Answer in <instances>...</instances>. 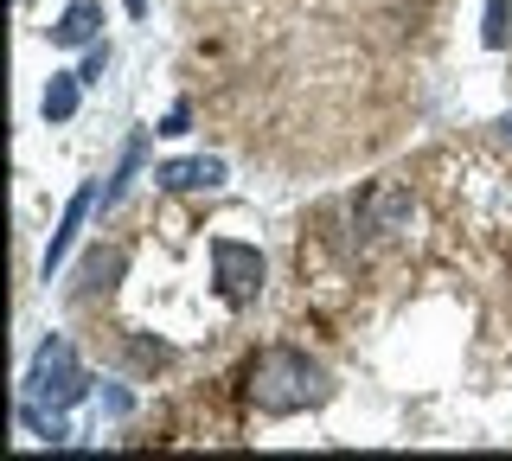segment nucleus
<instances>
[{"label":"nucleus","mask_w":512,"mask_h":461,"mask_svg":"<svg viewBox=\"0 0 512 461\" xmlns=\"http://www.w3.org/2000/svg\"><path fill=\"white\" fill-rule=\"evenodd\" d=\"M244 397L263 417H295V410H308V404L327 397V372H320L308 353H295V346H269V353H256V365H250Z\"/></svg>","instance_id":"nucleus-1"},{"label":"nucleus","mask_w":512,"mask_h":461,"mask_svg":"<svg viewBox=\"0 0 512 461\" xmlns=\"http://www.w3.org/2000/svg\"><path fill=\"white\" fill-rule=\"evenodd\" d=\"M84 391H90V378L77 372L71 346H64V340H45V346H39V359H32V372H26V397H32V404L64 410V404H77Z\"/></svg>","instance_id":"nucleus-2"},{"label":"nucleus","mask_w":512,"mask_h":461,"mask_svg":"<svg viewBox=\"0 0 512 461\" xmlns=\"http://www.w3.org/2000/svg\"><path fill=\"white\" fill-rule=\"evenodd\" d=\"M212 269H218V289H224L231 308H244V301L263 295V257H256V244L218 237V244H212Z\"/></svg>","instance_id":"nucleus-3"},{"label":"nucleus","mask_w":512,"mask_h":461,"mask_svg":"<svg viewBox=\"0 0 512 461\" xmlns=\"http://www.w3.org/2000/svg\"><path fill=\"white\" fill-rule=\"evenodd\" d=\"M352 218H359V231H372V237H404L410 218H416V205H410V193H397V186H378V193L359 199Z\"/></svg>","instance_id":"nucleus-4"},{"label":"nucleus","mask_w":512,"mask_h":461,"mask_svg":"<svg viewBox=\"0 0 512 461\" xmlns=\"http://www.w3.org/2000/svg\"><path fill=\"white\" fill-rule=\"evenodd\" d=\"M154 180L167 186V193H212L224 180V161H212V154H199V161H167Z\"/></svg>","instance_id":"nucleus-5"},{"label":"nucleus","mask_w":512,"mask_h":461,"mask_svg":"<svg viewBox=\"0 0 512 461\" xmlns=\"http://www.w3.org/2000/svg\"><path fill=\"white\" fill-rule=\"evenodd\" d=\"M103 33V0H71L52 20V45H96Z\"/></svg>","instance_id":"nucleus-6"},{"label":"nucleus","mask_w":512,"mask_h":461,"mask_svg":"<svg viewBox=\"0 0 512 461\" xmlns=\"http://www.w3.org/2000/svg\"><path fill=\"white\" fill-rule=\"evenodd\" d=\"M90 205H96V193L84 186L71 205H64V218H58V231H52V250H45V282H52V269L64 263V250L77 244V231H84V218H90Z\"/></svg>","instance_id":"nucleus-7"},{"label":"nucleus","mask_w":512,"mask_h":461,"mask_svg":"<svg viewBox=\"0 0 512 461\" xmlns=\"http://www.w3.org/2000/svg\"><path fill=\"white\" fill-rule=\"evenodd\" d=\"M141 154H148V135H135V141H128V148H122V167H116V180L103 186V205H116V199L128 193V180H135V173H141Z\"/></svg>","instance_id":"nucleus-8"},{"label":"nucleus","mask_w":512,"mask_h":461,"mask_svg":"<svg viewBox=\"0 0 512 461\" xmlns=\"http://www.w3.org/2000/svg\"><path fill=\"white\" fill-rule=\"evenodd\" d=\"M77 84L84 77H52V90H45V122H71V109H77Z\"/></svg>","instance_id":"nucleus-9"},{"label":"nucleus","mask_w":512,"mask_h":461,"mask_svg":"<svg viewBox=\"0 0 512 461\" xmlns=\"http://www.w3.org/2000/svg\"><path fill=\"white\" fill-rule=\"evenodd\" d=\"M20 429H32L39 442H64V436H71V429H64L58 417H39V404H32V397L20 404Z\"/></svg>","instance_id":"nucleus-10"},{"label":"nucleus","mask_w":512,"mask_h":461,"mask_svg":"<svg viewBox=\"0 0 512 461\" xmlns=\"http://www.w3.org/2000/svg\"><path fill=\"white\" fill-rule=\"evenodd\" d=\"M512 7H506V0H487V45H493V52H500V45H506V33H512Z\"/></svg>","instance_id":"nucleus-11"},{"label":"nucleus","mask_w":512,"mask_h":461,"mask_svg":"<svg viewBox=\"0 0 512 461\" xmlns=\"http://www.w3.org/2000/svg\"><path fill=\"white\" fill-rule=\"evenodd\" d=\"M103 71H109V45H90V52H84V71H77V77H84V84H96Z\"/></svg>","instance_id":"nucleus-12"},{"label":"nucleus","mask_w":512,"mask_h":461,"mask_svg":"<svg viewBox=\"0 0 512 461\" xmlns=\"http://www.w3.org/2000/svg\"><path fill=\"white\" fill-rule=\"evenodd\" d=\"M103 410H109V417H128V391L109 385V391H103Z\"/></svg>","instance_id":"nucleus-13"},{"label":"nucleus","mask_w":512,"mask_h":461,"mask_svg":"<svg viewBox=\"0 0 512 461\" xmlns=\"http://www.w3.org/2000/svg\"><path fill=\"white\" fill-rule=\"evenodd\" d=\"M122 7H128V13H148V0H122Z\"/></svg>","instance_id":"nucleus-14"},{"label":"nucleus","mask_w":512,"mask_h":461,"mask_svg":"<svg viewBox=\"0 0 512 461\" xmlns=\"http://www.w3.org/2000/svg\"><path fill=\"white\" fill-rule=\"evenodd\" d=\"M506 141H512V122H506Z\"/></svg>","instance_id":"nucleus-15"}]
</instances>
